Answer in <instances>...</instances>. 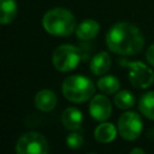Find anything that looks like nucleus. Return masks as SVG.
Segmentation results:
<instances>
[{"mask_svg":"<svg viewBox=\"0 0 154 154\" xmlns=\"http://www.w3.org/2000/svg\"><path fill=\"white\" fill-rule=\"evenodd\" d=\"M142 119L132 111H128L119 117L118 120V132L126 141H134L138 138L142 132Z\"/></svg>","mask_w":154,"mask_h":154,"instance_id":"obj_7","label":"nucleus"},{"mask_svg":"<svg viewBox=\"0 0 154 154\" xmlns=\"http://www.w3.org/2000/svg\"><path fill=\"white\" fill-rule=\"evenodd\" d=\"M64 96L71 102H85L89 100L95 91L94 83L82 75H75L67 77L61 87Z\"/></svg>","mask_w":154,"mask_h":154,"instance_id":"obj_3","label":"nucleus"},{"mask_svg":"<svg viewBox=\"0 0 154 154\" xmlns=\"http://www.w3.org/2000/svg\"><path fill=\"white\" fill-rule=\"evenodd\" d=\"M111 67V58L108 53L100 52L93 57L90 61V71L96 76H103Z\"/></svg>","mask_w":154,"mask_h":154,"instance_id":"obj_12","label":"nucleus"},{"mask_svg":"<svg viewBox=\"0 0 154 154\" xmlns=\"http://www.w3.org/2000/svg\"><path fill=\"white\" fill-rule=\"evenodd\" d=\"M81 58L82 54L77 47L72 45H61L54 51L52 61L58 71L67 72L73 70L79 64Z\"/></svg>","mask_w":154,"mask_h":154,"instance_id":"obj_4","label":"nucleus"},{"mask_svg":"<svg viewBox=\"0 0 154 154\" xmlns=\"http://www.w3.org/2000/svg\"><path fill=\"white\" fill-rule=\"evenodd\" d=\"M89 113L91 118L97 122H105L108 119L112 113V106L108 97L101 94L93 96L89 105Z\"/></svg>","mask_w":154,"mask_h":154,"instance_id":"obj_8","label":"nucleus"},{"mask_svg":"<svg viewBox=\"0 0 154 154\" xmlns=\"http://www.w3.org/2000/svg\"><path fill=\"white\" fill-rule=\"evenodd\" d=\"M82 122H83L82 112L76 107H69L61 114V123L67 130L71 131L78 130L79 126L82 125Z\"/></svg>","mask_w":154,"mask_h":154,"instance_id":"obj_10","label":"nucleus"},{"mask_svg":"<svg viewBox=\"0 0 154 154\" xmlns=\"http://www.w3.org/2000/svg\"><path fill=\"white\" fill-rule=\"evenodd\" d=\"M96 85L105 94H114L119 89L120 83L117 77L108 75V76H103V77L99 78V81L96 82Z\"/></svg>","mask_w":154,"mask_h":154,"instance_id":"obj_16","label":"nucleus"},{"mask_svg":"<svg viewBox=\"0 0 154 154\" xmlns=\"http://www.w3.org/2000/svg\"><path fill=\"white\" fill-rule=\"evenodd\" d=\"M118 63L126 67L129 71V79L131 84L136 88H148L154 82V72L150 67L141 61H129L125 59H119Z\"/></svg>","mask_w":154,"mask_h":154,"instance_id":"obj_5","label":"nucleus"},{"mask_svg":"<svg viewBox=\"0 0 154 154\" xmlns=\"http://www.w3.org/2000/svg\"><path fill=\"white\" fill-rule=\"evenodd\" d=\"M99 29H100V25H99V23L96 20H94V19H85V20H83L82 23H79L77 25L76 35H77L78 38L88 41V40L94 38L97 35Z\"/></svg>","mask_w":154,"mask_h":154,"instance_id":"obj_11","label":"nucleus"},{"mask_svg":"<svg viewBox=\"0 0 154 154\" xmlns=\"http://www.w3.org/2000/svg\"><path fill=\"white\" fill-rule=\"evenodd\" d=\"M146 58H147V61H148L152 66H154V43H153L152 46H149V48L147 49V52H146Z\"/></svg>","mask_w":154,"mask_h":154,"instance_id":"obj_19","label":"nucleus"},{"mask_svg":"<svg viewBox=\"0 0 154 154\" xmlns=\"http://www.w3.org/2000/svg\"><path fill=\"white\" fill-rule=\"evenodd\" d=\"M35 106L42 112H49L57 106V95L49 89H42L35 96Z\"/></svg>","mask_w":154,"mask_h":154,"instance_id":"obj_9","label":"nucleus"},{"mask_svg":"<svg viewBox=\"0 0 154 154\" xmlns=\"http://www.w3.org/2000/svg\"><path fill=\"white\" fill-rule=\"evenodd\" d=\"M48 150L46 138L35 131L23 134L16 143V152L18 154H46Z\"/></svg>","mask_w":154,"mask_h":154,"instance_id":"obj_6","label":"nucleus"},{"mask_svg":"<svg viewBox=\"0 0 154 154\" xmlns=\"http://www.w3.org/2000/svg\"><path fill=\"white\" fill-rule=\"evenodd\" d=\"M114 103H116V106L118 108L129 109L135 105V96L129 90H122V91L116 94Z\"/></svg>","mask_w":154,"mask_h":154,"instance_id":"obj_17","label":"nucleus"},{"mask_svg":"<svg viewBox=\"0 0 154 154\" xmlns=\"http://www.w3.org/2000/svg\"><path fill=\"white\" fill-rule=\"evenodd\" d=\"M138 108L144 117L154 120V91H148L141 96Z\"/></svg>","mask_w":154,"mask_h":154,"instance_id":"obj_15","label":"nucleus"},{"mask_svg":"<svg viewBox=\"0 0 154 154\" xmlns=\"http://www.w3.org/2000/svg\"><path fill=\"white\" fill-rule=\"evenodd\" d=\"M42 25L51 35L69 36L76 30V19L69 10L55 7L45 13L42 18Z\"/></svg>","mask_w":154,"mask_h":154,"instance_id":"obj_2","label":"nucleus"},{"mask_svg":"<svg viewBox=\"0 0 154 154\" xmlns=\"http://www.w3.org/2000/svg\"><path fill=\"white\" fill-rule=\"evenodd\" d=\"M1 4V24L11 23L17 16V2L14 0H0Z\"/></svg>","mask_w":154,"mask_h":154,"instance_id":"obj_14","label":"nucleus"},{"mask_svg":"<svg viewBox=\"0 0 154 154\" xmlns=\"http://www.w3.org/2000/svg\"><path fill=\"white\" fill-rule=\"evenodd\" d=\"M66 144L72 149H78L83 146V136L78 132H71L66 137Z\"/></svg>","mask_w":154,"mask_h":154,"instance_id":"obj_18","label":"nucleus"},{"mask_svg":"<svg viewBox=\"0 0 154 154\" xmlns=\"http://www.w3.org/2000/svg\"><path fill=\"white\" fill-rule=\"evenodd\" d=\"M131 154H135V153H140V154H144V150L143 149H140V148H134V149H131V152H130Z\"/></svg>","mask_w":154,"mask_h":154,"instance_id":"obj_20","label":"nucleus"},{"mask_svg":"<svg viewBox=\"0 0 154 154\" xmlns=\"http://www.w3.org/2000/svg\"><path fill=\"white\" fill-rule=\"evenodd\" d=\"M106 45L113 53L120 55L138 54L144 46V37L141 30L126 22H120L111 26L106 35Z\"/></svg>","mask_w":154,"mask_h":154,"instance_id":"obj_1","label":"nucleus"},{"mask_svg":"<svg viewBox=\"0 0 154 154\" xmlns=\"http://www.w3.org/2000/svg\"><path fill=\"white\" fill-rule=\"evenodd\" d=\"M117 136V129L112 123H101L94 131V137L100 143H109Z\"/></svg>","mask_w":154,"mask_h":154,"instance_id":"obj_13","label":"nucleus"}]
</instances>
